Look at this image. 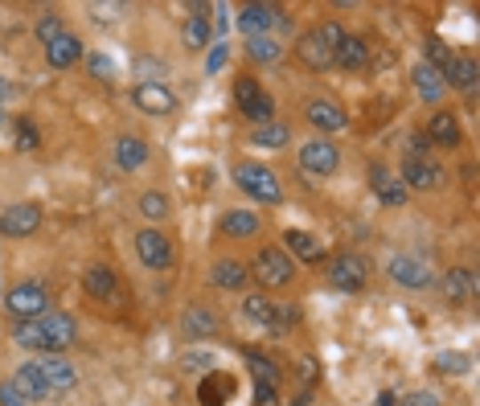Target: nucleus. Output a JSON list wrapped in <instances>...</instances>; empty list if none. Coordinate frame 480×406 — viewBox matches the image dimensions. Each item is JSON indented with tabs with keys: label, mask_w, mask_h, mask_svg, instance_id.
<instances>
[{
	"label": "nucleus",
	"mask_w": 480,
	"mask_h": 406,
	"mask_svg": "<svg viewBox=\"0 0 480 406\" xmlns=\"http://www.w3.org/2000/svg\"><path fill=\"white\" fill-rule=\"evenodd\" d=\"M411 83H415V91H419V99H427V103H436L448 86H444V75H439L436 66H427V62H419L415 66V75H411Z\"/></svg>",
	"instance_id": "bb28decb"
},
{
	"label": "nucleus",
	"mask_w": 480,
	"mask_h": 406,
	"mask_svg": "<svg viewBox=\"0 0 480 406\" xmlns=\"http://www.w3.org/2000/svg\"><path fill=\"white\" fill-rule=\"evenodd\" d=\"M390 279L403 283V288H427V283H431V271H427V263H419L415 255H395L390 259Z\"/></svg>",
	"instance_id": "f8f14e48"
},
{
	"label": "nucleus",
	"mask_w": 480,
	"mask_h": 406,
	"mask_svg": "<svg viewBox=\"0 0 480 406\" xmlns=\"http://www.w3.org/2000/svg\"><path fill=\"white\" fill-rule=\"evenodd\" d=\"M136 255H140V263L152 267V271L172 267V243L160 235V230H140L136 235Z\"/></svg>",
	"instance_id": "0eeeda50"
},
{
	"label": "nucleus",
	"mask_w": 480,
	"mask_h": 406,
	"mask_svg": "<svg viewBox=\"0 0 480 406\" xmlns=\"http://www.w3.org/2000/svg\"><path fill=\"white\" fill-rule=\"evenodd\" d=\"M37 329H42V349L45 353H66L78 337L70 312H42V316H37Z\"/></svg>",
	"instance_id": "20e7f679"
},
{
	"label": "nucleus",
	"mask_w": 480,
	"mask_h": 406,
	"mask_svg": "<svg viewBox=\"0 0 480 406\" xmlns=\"http://www.w3.org/2000/svg\"><path fill=\"white\" fill-rule=\"evenodd\" d=\"M243 115L251 119L255 128H263V123H271V115H276V103H271V95H267V91H263V95H259L255 103H251V107L243 111Z\"/></svg>",
	"instance_id": "4c0bfd02"
},
{
	"label": "nucleus",
	"mask_w": 480,
	"mask_h": 406,
	"mask_svg": "<svg viewBox=\"0 0 480 406\" xmlns=\"http://www.w3.org/2000/svg\"><path fill=\"white\" fill-rule=\"evenodd\" d=\"M255 406H279L276 386H255Z\"/></svg>",
	"instance_id": "de8ad7c7"
},
{
	"label": "nucleus",
	"mask_w": 480,
	"mask_h": 406,
	"mask_svg": "<svg viewBox=\"0 0 480 406\" xmlns=\"http://www.w3.org/2000/svg\"><path fill=\"white\" fill-rule=\"evenodd\" d=\"M316 37H320V42H324V45H329V50H337V45H341L345 37H349V33H345L337 21H324V25H320V29H316Z\"/></svg>",
	"instance_id": "c03bdc74"
},
{
	"label": "nucleus",
	"mask_w": 480,
	"mask_h": 406,
	"mask_svg": "<svg viewBox=\"0 0 480 406\" xmlns=\"http://www.w3.org/2000/svg\"><path fill=\"white\" fill-rule=\"evenodd\" d=\"M140 214L148 218V222L169 218V197H164V193H144V197H140Z\"/></svg>",
	"instance_id": "e433bc0d"
},
{
	"label": "nucleus",
	"mask_w": 480,
	"mask_h": 406,
	"mask_svg": "<svg viewBox=\"0 0 480 406\" xmlns=\"http://www.w3.org/2000/svg\"><path fill=\"white\" fill-rule=\"evenodd\" d=\"M86 66H91V75L103 78V83H107V78H116V62L103 58V54H91V62H86Z\"/></svg>",
	"instance_id": "49530a36"
},
{
	"label": "nucleus",
	"mask_w": 480,
	"mask_h": 406,
	"mask_svg": "<svg viewBox=\"0 0 480 406\" xmlns=\"http://www.w3.org/2000/svg\"><path fill=\"white\" fill-rule=\"evenodd\" d=\"M246 365H251V374H255V386H276L279 382V365L263 353H246Z\"/></svg>",
	"instance_id": "2f4dec72"
},
{
	"label": "nucleus",
	"mask_w": 480,
	"mask_h": 406,
	"mask_svg": "<svg viewBox=\"0 0 480 406\" xmlns=\"http://www.w3.org/2000/svg\"><path fill=\"white\" fill-rule=\"evenodd\" d=\"M62 33H66V25L58 21V17H53V12H45L42 21H37V37H42L45 45H53V42H58V37H62Z\"/></svg>",
	"instance_id": "ea45409f"
},
{
	"label": "nucleus",
	"mask_w": 480,
	"mask_h": 406,
	"mask_svg": "<svg viewBox=\"0 0 480 406\" xmlns=\"http://www.w3.org/2000/svg\"><path fill=\"white\" fill-rule=\"evenodd\" d=\"M406 406H439V398L431 394V390H419V394L406 398Z\"/></svg>",
	"instance_id": "09e8293b"
},
{
	"label": "nucleus",
	"mask_w": 480,
	"mask_h": 406,
	"mask_svg": "<svg viewBox=\"0 0 480 406\" xmlns=\"http://www.w3.org/2000/svg\"><path fill=\"white\" fill-rule=\"evenodd\" d=\"M427 144H431L427 136H411V152L406 156H427Z\"/></svg>",
	"instance_id": "3c124183"
},
{
	"label": "nucleus",
	"mask_w": 480,
	"mask_h": 406,
	"mask_svg": "<svg viewBox=\"0 0 480 406\" xmlns=\"http://www.w3.org/2000/svg\"><path fill=\"white\" fill-rule=\"evenodd\" d=\"M304 115H308V123L320 131H345L349 128V115H345L337 103H329V99H312Z\"/></svg>",
	"instance_id": "ddd939ff"
},
{
	"label": "nucleus",
	"mask_w": 480,
	"mask_h": 406,
	"mask_svg": "<svg viewBox=\"0 0 480 406\" xmlns=\"http://www.w3.org/2000/svg\"><path fill=\"white\" fill-rule=\"evenodd\" d=\"M337 164H341V152H337V144H329V139H308V144L300 148V169L312 172V177H332Z\"/></svg>",
	"instance_id": "423d86ee"
},
{
	"label": "nucleus",
	"mask_w": 480,
	"mask_h": 406,
	"mask_svg": "<svg viewBox=\"0 0 480 406\" xmlns=\"http://www.w3.org/2000/svg\"><path fill=\"white\" fill-rule=\"evenodd\" d=\"M448 181V172L431 164L427 156H406L403 161V189H439V185Z\"/></svg>",
	"instance_id": "6e6552de"
},
{
	"label": "nucleus",
	"mask_w": 480,
	"mask_h": 406,
	"mask_svg": "<svg viewBox=\"0 0 480 406\" xmlns=\"http://www.w3.org/2000/svg\"><path fill=\"white\" fill-rule=\"evenodd\" d=\"M181 37H185L189 50H205V45H210V25H205V17H189L185 29H181Z\"/></svg>",
	"instance_id": "473e14b6"
},
{
	"label": "nucleus",
	"mask_w": 480,
	"mask_h": 406,
	"mask_svg": "<svg viewBox=\"0 0 480 406\" xmlns=\"http://www.w3.org/2000/svg\"><path fill=\"white\" fill-rule=\"evenodd\" d=\"M255 279L263 288H288L296 279V267H292V255L279 251V246H263L255 255Z\"/></svg>",
	"instance_id": "7ed1b4c3"
},
{
	"label": "nucleus",
	"mask_w": 480,
	"mask_h": 406,
	"mask_svg": "<svg viewBox=\"0 0 480 406\" xmlns=\"http://www.w3.org/2000/svg\"><path fill=\"white\" fill-rule=\"evenodd\" d=\"M444 296L452 299V304H460V299H472L476 296V275H472L468 267H456L444 275Z\"/></svg>",
	"instance_id": "c85d7f7f"
},
{
	"label": "nucleus",
	"mask_w": 480,
	"mask_h": 406,
	"mask_svg": "<svg viewBox=\"0 0 480 406\" xmlns=\"http://www.w3.org/2000/svg\"><path fill=\"white\" fill-rule=\"evenodd\" d=\"M181 324L189 337H213V332H218V316H213L210 308H189Z\"/></svg>",
	"instance_id": "c756f323"
},
{
	"label": "nucleus",
	"mask_w": 480,
	"mask_h": 406,
	"mask_svg": "<svg viewBox=\"0 0 480 406\" xmlns=\"http://www.w3.org/2000/svg\"><path fill=\"white\" fill-rule=\"evenodd\" d=\"M144 161H148V144H144V139H136V136H119L116 139V164L124 172L140 169Z\"/></svg>",
	"instance_id": "a878e982"
},
{
	"label": "nucleus",
	"mask_w": 480,
	"mask_h": 406,
	"mask_svg": "<svg viewBox=\"0 0 480 406\" xmlns=\"http://www.w3.org/2000/svg\"><path fill=\"white\" fill-rule=\"evenodd\" d=\"M370 181H373V193H378V202H386V205H406V189H403V181H395L390 172L382 169V164H373L370 169Z\"/></svg>",
	"instance_id": "b1692460"
},
{
	"label": "nucleus",
	"mask_w": 480,
	"mask_h": 406,
	"mask_svg": "<svg viewBox=\"0 0 480 406\" xmlns=\"http://www.w3.org/2000/svg\"><path fill=\"white\" fill-rule=\"evenodd\" d=\"M279 21V9L276 4H246L238 12V29L251 33V37H267V29Z\"/></svg>",
	"instance_id": "dca6fc26"
},
{
	"label": "nucleus",
	"mask_w": 480,
	"mask_h": 406,
	"mask_svg": "<svg viewBox=\"0 0 480 406\" xmlns=\"http://www.w3.org/2000/svg\"><path fill=\"white\" fill-rule=\"evenodd\" d=\"M42 226V210L33 202H25V205H9L4 214H0V235L4 238H25V235H33Z\"/></svg>",
	"instance_id": "1a4fd4ad"
},
{
	"label": "nucleus",
	"mask_w": 480,
	"mask_h": 406,
	"mask_svg": "<svg viewBox=\"0 0 480 406\" xmlns=\"http://www.w3.org/2000/svg\"><path fill=\"white\" fill-rule=\"evenodd\" d=\"M222 66H226V42H222V45H218V50H213V54H210V62H205V70H210V75H213V70H222Z\"/></svg>",
	"instance_id": "8fccbe9b"
},
{
	"label": "nucleus",
	"mask_w": 480,
	"mask_h": 406,
	"mask_svg": "<svg viewBox=\"0 0 480 406\" xmlns=\"http://www.w3.org/2000/svg\"><path fill=\"white\" fill-rule=\"evenodd\" d=\"M246 54H251V62H276V58H279V42H271V37H251Z\"/></svg>",
	"instance_id": "58836bf2"
},
{
	"label": "nucleus",
	"mask_w": 480,
	"mask_h": 406,
	"mask_svg": "<svg viewBox=\"0 0 480 406\" xmlns=\"http://www.w3.org/2000/svg\"><path fill=\"white\" fill-rule=\"evenodd\" d=\"M246 279H251V267L246 263H238V259H218L210 271V283L222 291H243Z\"/></svg>",
	"instance_id": "4468645a"
},
{
	"label": "nucleus",
	"mask_w": 480,
	"mask_h": 406,
	"mask_svg": "<svg viewBox=\"0 0 480 406\" xmlns=\"http://www.w3.org/2000/svg\"><path fill=\"white\" fill-rule=\"evenodd\" d=\"M132 99H136V107L148 111V115H169V111L177 107V99H172V91L164 83H136Z\"/></svg>",
	"instance_id": "9d476101"
},
{
	"label": "nucleus",
	"mask_w": 480,
	"mask_h": 406,
	"mask_svg": "<svg viewBox=\"0 0 480 406\" xmlns=\"http://www.w3.org/2000/svg\"><path fill=\"white\" fill-rule=\"evenodd\" d=\"M296 62L304 66V70H329V66H332V50L316 37V29H308L296 42Z\"/></svg>",
	"instance_id": "9b49d317"
},
{
	"label": "nucleus",
	"mask_w": 480,
	"mask_h": 406,
	"mask_svg": "<svg viewBox=\"0 0 480 406\" xmlns=\"http://www.w3.org/2000/svg\"><path fill=\"white\" fill-rule=\"evenodd\" d=\"M12 131H17V148H21V152L37 148V128H33L29 119H17V128H12Z\"/></svg>",
	"instance_id": "37998d69"
},
{
	"label": "nucleus",
	"mask_w": 480,
	"mask_h": 406,
	"mask_svg": "<svg viewBox=\"0 0 480 406\" xmlns=\"http://www.w3.org/2000/svg\"><path fill=\"white\" fill-rule=\"evenodd\" d=\"M365 62H370V50H365L362 37H345L337 50H332V66H341V70H365Z\"/></svg>",
	"instance_id": "aec40b11"
},
{
	"label": "nucleus",
	"mask_w": 480,
	"mask_h": 406,
	"mask_svg": "<svg viewBox=\"0 0 480 406\" xmlns=\"http://www.w3.org/2000/svg\"><path fill=\"white\" fill-rule=\"evenodd\" d=\"M284 246H288L296 259H304V263H320V259H324L320 238L308 235V230H288V235H284Z\"/></svg>",
	"instance_id": "4be33fe9"
},
{
	"label": "nucleus",
	"mask_w": 480,
	"mask_h": 406,
	"mask_svg": "<svg viewBox=\"0 0 480 406\" xmlns=\"http://www.w3.org/2000/svg\"><path fill=\"white\" fill-rule=\"evenodd\" d=\"M329 279L337 291H362L365 279H370V263H365L362 255H353V251H345V255H337L329 263Z\"/></svg>",
	"instance_id": "39448f33"
},
{
	"label": "nucleus",
	"mask_w": 480,
	"mask_h": 406,
	"mask_svg": "<svg viewBox=\"0 0 480 406\" xmlns=\"http://www.w3.org/2000/svg\"><path fill=\"white\" fill-rule=\"evenodd\" d=\"M205 362H210V357H205V353H193V357H185V370H202Z\"/></svg>",
	"instance_id": "864d4df0"
},
{
	"label": "nucleus",
	"mask_w": 480,
	"mask_h": 406,
	"mask_svg": "<svg viewBox=\"0 0 480 406\" xmlns=\"http://www.w3.org/2000/svg\"><path fill=\"white\" fill-rule=\"evenodd\" d=\"M0 406H29V398L12 386V378H9V382H0Z\"/></svg>",
	"instance_id": "a18cd8bd"
},
{
	"label": "nucleus",
	"mask_w": 480,
	"mask_h": 406,
	"mask_svg": "<svg viewBox=\"0 0 480 406\" xmlns=\"http://www.w3.org/2000/svg\"><path fill=\"white\" fill-rule=\"evenodd\" d=\"M83 288H86V296L91 299H111L119 291V279H116V271L111 267H91L83 275Z\"/></svg>",
	"instance_id": "393cba45"
},
{
	"label": "nucleus",
	"mask_w": 480,
	"mask_h": 406,
	"mask_svg": "<svg viewBox=\"0 0 480 406\" xmlns=\"http://www.w3.org/2000/svg\"><path fill=\"white\" fill-rule=\"evenodd\" d=\"M427 139H436V144H444V148H456V144H460L456 115H452V111H436L431 123H427Z\"/></svg>",
	"instance_id": "cd10ccee"
},
{
	"label": "nucleus",
	"mask_w": 480,
	"mask_h": 406,
	"mask_svg": "<svg viewBox=\"0 0 480 406\" xmlns=\"http://www.w3.org/2000/svg\"><path fill=\"white\" fill-rule=\"evenodd\" d=\"M45 58H50L53 70H70V66L83 58V42H78L75 33H62L53 45H45Z\"/></svg>",
	"instance_id": "6ab92c4d"
},
{
	"label": "nucleus",
	"mask_w": 480,
	"mask_h": 406,
	"mask_svg": "<svg viewBox=\"0 0 480 406\" xmlns=\"http://www.w3.org/2000/svg\"><path fill=\"white\" fill-rule=\"evenodd\" d=\"M439 370H464V365H468V357H439Z\"/></svg>",
	"instance_id": "603ef678"
},
{
	"label": "nucleus",
	"mask_w": 480,
	"mask_h": 406,
	"mask_svg": "<svg viewBox=\"0 0 480 406\" xmlns=\"http://www.w3.org/2000/svg\"><path fill=\"white\" fill-rule=\"evenodd\" d=\"M12 386L21 390L29 402H42V398H53L50 394V386H45V374H42V365L37 362H25L21 370H17V378H12Z\"/></svg>",
	"instance_id": "f3484780"
},
{
	"label": "nucleus",
	"mask_w": 480,
	"mask_h": 406,
	"mask_svg": "<svg viewBox=\"0 0 480 406\" xmlns=\"http://www.w3.org/2000/svg\"><path fill=\"white\" fill-rule=\"evenodd\" d=\"M296 321H300V308H276L267 329H271V332H288V329H296Z\"/></svg>",
	"instance_id": "a19ab883"
},
{
	"label": "nucleus",
	"mask_w": 480,
	"mask_h": 406,
	"mask_svg": "<svg viewBox=\"0 0 480 406\" xmlns=\"http://www.w3.org/2000/svg\"><path fill=\"white\" fill-rule=\"evenodd\" d=\"M230 394H235V378L230 374H205L202 378V386H197V402L202 406H222V402H230Z\"/></svg>",
	"instance_id": "a211bd4d"
},
{
	"label": "nucleus",
	"mask_w": 480,
	"mask_h": 406,
	"mask_svg": "<svg viewBox=\"0 0 480 406\" xmlns=\"http://www.w3.org/2000/svg\"><path fill=\"white\" fill-rule=\"evenodd\" d=\"M243 312H246V321L271 324V312H276V304H271L267 296H246V299H243Z\"/></svg>",
	"instance_id": "72a5a7b5"
},
{
	"label": "nucleus",
	"mask_w": 480,
	"mask_h": 406,
	"mask_svg": "<svg viewBox=\"0 0 480 406\" xmlns=\"http://www.w3.org/2000/svg\"><path fill=\"white\" fill-rule=\"evenodd\" d=\"M373 406H398V402H395V394H378L373 398Z\"/></svg>",
	"instance_id": "5fc2aeb1"
},
{
	"label": "nucleus",
	"mask_w": 480,
	"mask_h": 406,
	"mask_svg": "<svg viewBox=\"0 0 480 406\" xmlns=\"http://www.w3.org/2000/svg\"><path fill=\"white\" fill-rule=\"evenodd\" d=\"M12 341L21 345V349H42V329H37V321H17L12 324Z\"/></svg>",
	"instance_id": "c9c22d12"
},
{
	"label": "nucleus",
	"mask_w": 480,
	"mask_h": 406,
	"mask_svg": "<svg viewBox=\"0 0 480 406\" xmlns=\"http://www.w3.org/2000/svg\"><path fill=\"white\" fill-rule=\"evenodd\" d=\"M288 139H292V128L288 123H276V119L263 123V128H255V148H284Z\"/></svg>",
	"instance_id": "7c9ffc66"
},
{
	"label": "nucleus",
	"mask_w": 480,
	"mask_h": 406,
	"mask_svg": "<svg viewBox=\"0 0 480 406\" xmlns=\"http://www.w3.org/2000/svg\"><path fill=\"white\" fill-rule=\"evenodd\" d=\"M444 86H456V91H472L476 86V78H480V70H476V62L472 58H452L444 70Z\"/></svg>",
	"instance_id": "412c9836"
},
{
	"label": "nucleus",
	"mask_w": 480,
	"mask_h": 406,
	"mask_svg": "<svg viewBox=\"0 0 480 406\" xmlns=\"http://www.w3.org/2000/svg\"><path fill=\"white\" fill-rule=\"evenodd\" d=\"M4 95H9V86H4V78H0V99H4Z\"/></svg>",
	"instance_id": "6e6d98bb"
},
{
	"label": "nucleus",
	"mask_w": 480,
	"mask_h": 406,
	"mask_svg": "<svg viewBox=\"0 0 480 406\" xmlns=\"http://www.w3.org/2000/svg\"><path fill=\"white\" fill-rule=\"evenodd\" d=\"M4 308H9L17 321H37L42 312H50V296H45V288L37 279H21L17 288H9Z\"/></svg>",
	"instance_id": "f03ea898"
},
{
	"label": "nucleus",
	"mask_w": 480,
	"mask_h": 406,
	"mask_svg": "<svg viewBox=\"0 0 480 406\" xmlns=\"http://www.w3.org/2000/svg\"><path fill=\"white\" fill-rule=\"evenodd\" d=\"M259 226H263V218L251 214V210H230V214H222V235L226 238H255Z\"/></svg>",
	"instance_id": "5701e85b"
},
{
	"label": "nucleus",
	"mask_w": 480,
	"mask_h": 406,
	"mask_svg": "<svg viewBox=\"0 0 480 406\" xmlns=\"http://www.w3.org/2000/svg\"><path fill=\"white\" fill-rule=\"evenodd\" d=\"M235 181H238V189L251 193V197H255V202H263V205L284 202V185L276 181V172L263 169V164H255V161L235 164Z\"/></svg>",
	"instance_id": "f257e3e1"
},
{
	"label": "nucleus",
	"mask_w": 480,
	"mask_h": 406,
	"mask_svg": "<svg viewBox=\"0 0 480 406\" xmlns=\"http://www.w3.org/2000/svg\"><path fill=\"white\" fill-rule=\"evenodd\" d=\"M427 58H431L427 66H436V70H444V66H448L456 54H452V50H448L444 42H439V37H431V42H427Z\"/></svg>",
	"instance_id": "79ce46f5"
},
{
	"label": "nucleus",
	"mask_w": 480,
	"mask_h": 406,
	"mask_svg": "<svg viewBox=\"0 0 480 406\" xmlns=\"http://www.w3.org/2000/svg\"><path fill=\"white\" fill-rule=\"evenodd\" d=\"M259 95H263V86H259L251 75H238V78H235V103H238V111H246Z\"/></svg>",
	"instance_id": "f704fd0d"
},
{
	"label": "nucleus",
	"mask_w": 480,
	"mask_h": 406,
	"mask_svg": "<svg viewBox=\"0 0 480 406\" xmlns=\"http://www.w3.org/2000/svg\"><path fill=\"white\" fill-rule=\"evenodd\" d=\"M42 365V374H45V386H50V394H66V390H75V382H78V370L70 362H62L58 353L53 357H45V362H37Z\"/></svg>",
	"instance_id": "2eb2a0df"
}]
</instances>
